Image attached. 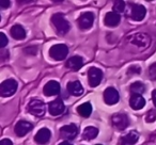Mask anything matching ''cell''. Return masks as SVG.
I'll return each instance as SVG.
<instances>
[{
    "label": "cell",
    "mask_w": 156,
    "mask_h": 145,
    "mask_svg": "<svg viewBox=\"0 0 156 145\" xmlns=\"http://www.w3.org/2000/svg\"><path fill=\"white\" fill-rule=\"evenodd\" d=\"M51 22L54 27L56 28L57 32L61 35H65L67 32L69 31V22L65 19V17L62 15L61 13H56L52 15L51 17Z\"/></svg>",
    "instance_id": "cell-1"
},
{
    "label": "cell",
    "mask_w": 156,
    "mask_h": 145,
    "mask_svg": "<svg viewBox=\"0 0 156 145\" xmlns=\"http://www.w3.org/2000/svg\"><path fill=\"white\" fill-rule=\"evenodd\" d=\"M17 82L14 79H7L0 85V94L2 97H10L17 91Z\"/></svg>",
    "instance_id": "cell-2"
},
{
    "label": "cell",
    "mask_w": 156,
    "mask_h": 145,
    "mask_svg": "<svg viewBox=\"0 0 156 145\" xmlns=\"http://www.w3.org/2000/svg\"><path fill=\"white\" fill-rule=\"evenodd\" d=\"M67 54H69V48L64 44H57L51 46L49 49V56L56 61L64 60L67 57Z\"/></svg>",
    "instance_id": "cell-3"
},
{
    "label": "cell",
    "mask_w": 156,
    "mask_h": 145,
    "mask_svg": "<svg viewBox=\"0 0 156 145\" xmlns=\"http://www.w3.org/2000/svg\"><path fill=\"white\" fill-rule=\"evenodd\" d=\"M27 109H28V111L31 113V114L34 115V116H37V117L43 116V115L45 114V110H46L45 104L40 99L30 100Z\"/></svg>",
    "instance_id": "cell-4"
},
{
    "label": "cell",
    "mask_w": 156,
    "mask_h": 145,
    "mask_svg": "<svg viewBox=\"0 0 156 145\" xmlns=\"http://www.w3.org/2000/svg\"><path fill=\"white\" fill-rule=\"evenodd\" d=\"M128 41L138 47H147L151 43V39L147 33H135L128 37Z\"/></svg>",
    "instance_id": "cell-5"
},
{
    "label": "cell",
    "mask_w": 156,
    "mask_h": 145,
    "mask_svg": "<svg viewBox=\"0 0 156 145\" xmlns=\"http://www.w3.org/2000/svg\"><path fill=\"white\" fill-rule=\"evenodd\" d=\"M111 122H112L113 126L119 130H124L127 128L129 125V119H128L127 115L124 113H117L113 114L111 117Z\"/></svg>",
    "instance_id": "cell-6"
},
{
    "label": "cell",
    "mask_w": 156,
    "mask_h": 145,
    "mask_svg": "<svg viewBox=\"0 0 156 145\" xmlns=\"http://www.w3.org/2000/svg\"><path fill=\"white\" fill-rule=\"evenodd\" d=\"M60 136L65 140H73L78 134V127L75 124H69L61 127L60 129Z\"/></svg>",
    "instance_id": "cell-7"
},
{
    "label": "cell",
    "mask_w": 156,
    "mask_h": 145,
    "mask_svg": "<svg viewBox=\"0 0 156 145\" xmlns=\"http://www.w3.org/2000/svg\"><path fill=\"white\" fill-rule=\"evenodd\" d=\"M88 78H89V85L92 88L98 87L101 83L103 78V71L100 68L96 67H91L88 71Z\"/></svg>",
    "instance_id": "cell-8"
},
{
    "label": "cell",
    "mask_w": 156,
    "mask_h": 145,
    "mask_svg": "<svg viewBox=\"0 0 156 145\" xmlns=\"http://www.w3.org/2000/svg\"><path fill=\"white\" fill-rule=\"evenodd\" d=\"M94 22V15L91 12H85L78 18V25L83 30H88L92 27Z\"/></svg>",
    "instance_id": "cell-9"
},
{
    "label": "cell",
    "mask_w": 156,
    "mask_h": 145,
    "mask_svg": "<svg viewBox=\"0 0 156 145\" xmlns=\"http://www.w3.org/2000/svg\"><path fill=\"white\" fill-rule=\"evenodd\" d=\"M48 110H49L50 114L54 115V116L62 114L65 110V106H64V104H63L62 99L57 98V99L52 100L51 102H49V105H48Z\"/></svg>",
    "instance_id": "cell-10"
},
{
    "label": "cell",
    "mask_w": 156,
    "mask_h": 145,
    "mask_svg": "<svg viewBox=\"0 0 156 145\" xmlns=\"http://www.w3.org/2000/svg\"><path fill=\"white\" fill-rule=\"evenodd\" d=\"M145 14H147V10H145V8L143 7V5H132L129 16L134 20L141 22V20L145 17Z\"/></svg>",
    "instance_id": "cell-11"
},
{
    "label": "cell",
    "mask_w": 156,
    "mask_h": 145,
    "mask_svg": "<svg viewBox=\"0 0 156 145\" xmlns=\"http://www.w3.org/2000/svg\"><path fill=\"white\" fill-rule=\"evenodd\" d=\"M104 100L107 105H115L119 102V93L115 88H107L104 92Z\"/></svg>",
    "instance_id": "cell-12"
},
{
    "label": "cell",
    "mask_w": 156,
    "mask_h": 145,
    "mask_svg": "<svg viewBox=\"0 0 156 145\" xmlns=\"http://www.w3.org/2000/svg\"><path fill=\"white\" fill-rule=\"evenodd\" d=\"M60 91H61L60 85H59V82H57V81H55V80L48 81L43 89V92L46 96L58 95V94L60 93Z\"/></svg>",
    "instance_id": "cell-13"
},
{
    "label": "cell",
    "mask_w": 156,
    "mask_h": 145,
    "mask_svg": "<svg viewBox=\"0 0 156 145\" xmlns=\"http://www.w3.org/2000/svg\"><path fill=\"white\" fill-rule=\"evenodd\" d=\"M32 129V124L29 123L27 121H20L17 124L15 125L14 128V131L17 134L18 136H24L28 133L29 131H31Z\"/></svg>",
    "instance_id": "cell-14"
},
{
    "label": "cell",
    "mask_w": 156,
    "mask_h": 145,
    "mask_svg": "<svg viewBox=\"0 0 156 145\" xmlns=\"http://www.w3.org/2000/svg\"><path fill=\"white\" fill-rule=\"evenodd\" d=\"M50 136H51V132L48 128H42L37 132L34 136V140L37 144H46L49 142Z\"/></svg>",
    "instance_id": "cell-15"
},
{
    "label": "cell",
    "mask_w": 156,
    "mask_h": 145,
    "mask_svg": "<svg viewBox=\"0 0 156 145\" xmlns=\"http://www.w3.org/2000/svg\"><path fill=\"white\" fill-rule=\"evenodd\" d=\"M121 22V16L119 13L112 11V12H108V13L105 15L104 18V22L106 26L108 27H115L120 24Z\"/></svg>",
    "instance_id": "cell-16"
},
{
    "label": "cell",
    "mask_w": 156,
    "mask_h": 145,
    "mask_svg": "<svg viewBox=\"0 0 156 145\" xmlns=\"http://www.w3.org/2000/svg\"><path fill=\"white\" fill-rule=\"evenodd\" d=\"M129 105L134 110H140L145 106V99L140 94H132L129 99Z\"/></svg>",
    "instance_id": "cell-17"
},
{
    "label": "cell",
    "mask_w": 156,
    "mask_h": 145,
    "mask_svg": "<svg viewBox=\"0 0 156 145\" xmlns=\"http://www.w3.org/2000/svg\"><path fill=\"white\" fill-rule=\"evenodd\" d=\"M67 91L71 95L73 96H80L83 93V88L79 81H72V82L67 83L66 87Z\"/></svg>",
    "instance_id": "cell-18"
},
{
    "label": "cell",
    "mask_w": 156,
    "mask_h": 145,
    "mask_svg": "<svg viewBox=\"0 0 156 145\" xmlns=\"http://www.w3.org/2000/svg\"><path fill=\"white\" fill-rule=\"evenodd\" d=\"M139 139V134L136 131L128 132L126 136H122L120 140V145H135Z\"/></svg>",
    "instance_id": "cell-19"
},
{
    "label": "cell",
    "mask_w": 156,
    "mask_h": 145,
    "mask_svg": "<svg viewBox=\"0 0 156 145\" xmlns=\"http://www.w3.org/2000/svg\"><path fill=\"white\" fill-rule=\"evenodd\" d=\"M83 64V60L81 57L79 56H74L72 58H69L66 62V67L73 69V71H77L79 69Z\"/></svg>",
    "instance_id": "cell-20"
},
{
    "label": "cell",
    "mask_w": 156,
    "mask_h": 145,
    "mask_svg": "<svg viewBox=\"0 0 156 145\" xmlns=\"http://www.w3.org/2000/svg\"><path fill=\"white\" fill-rule=\"evenodd\" d=\"M10 33H11L13 39L18 40V41L24 40L25 37H26V30H25L20 25H14V26L11 28Z\"/></svg>",
    "instance_id": "cell-21"
},
{
    "label": "cell",
    "mask_w": 156,
    "mask_h": 145,
    "mask_svg": "<svg viewBox=\"0 0 156 145\" xmlns=\"http://www.w3.org/2000/svg\"><path fill=\"white\" fill-rule=\"evenodd\" d=\"M98 129L96 127H93V126H89V127L85 128V130H83V138L85 139V140H93V139H95L96 136H98Z\"/></svg>",
    "instance_id": "cell-22"
},
{
    "label": "cell",
    "mask_w": 156,
    "mask_h": 145,
    "mask_svg": "<svg viewBox=\"0 0 156 145\" xmlns=\"http://www.w3.org/2000/svg\"><path fill=\"white\" fill-rule=\"evenodd\" d=\"M77 112L81 115L83 117H89L92 112V106L90 102H85L81 104L80 106L77 108Z\"/></svg>",
    "instance_id": "cell-23"
},
{
    "label": "cell",
    "mask_w": 156,
    "mask_h": 145,
    "mask_svg": "<svg viewBox=\"0 0 156 145\" xmlns=\"http://www.w3.org/2000/svg\"><path fill=\"white\" fill-rule=\"evenodd\" d=\"M130 92H132V94H140L141 95V94H143L145 92L144 85L142 82H139V81L134 82L130 85Z\"/></svg>",
    "instance_id": "cell-24"
},
{
    "label": "cell",
    "mask_w": 156,
    "mask_h": 145,
    "mask_svg": "<svg viewBox=\"0 0 156 145\" xmlns=\"http://www.w3.org/2000/svg\"><path fill=\"white\" fill-rule=\"evenodd\" d=\"M125 10V2L123 0H115V5H113V11L117 13H123Z\"/></svg>",
    "instance_id": "cell-25"
},
{
    "label": "cell",
    "mask_w": 156,
    "mask_h": 145,
    "mask_svg": "<svg viewBox=\"0 0 156 145\" xmlns=\"http://www.w3.org/2000/svg\"><path fill=\"white\" fill-rule=\"evenodd\" d=\"M155 119H156V111L150 110L149 112H147V116H145V121H147V123H153V122H155Z\"/></svg>",
    "instance_id": "cell-26"
},
{
    "label": "cell",
    "mask_w": 156,
    "mask_h": 145,
    "mask_svg": "<svg viewBox=\"0 0 156 145\" xmlns=\"http://www.w3.org/2000/svg\"><path fill=\"white\" fill-rule=\"evenodd\" d=\"M149 75L152 80H156V62L151 64V66L149 68Z\"/></svg>",
    "instance_id": "cell-27"
},
{
    "label": "cell",
    "mask_w": 156,
    "mask_h": 145,
    "mask_svg": "<svg viewBox=\"0 0 156 145\" xmlns=\"http://www.w3.org/2000/svg\"><path fill=\"white\" fill-rule=\"evenodd\" d=\"M8 44V39L3 32L0 33V48H5Z\"/></svg>",
    "instance_id": "cell-28"
},
{
    "label": "cell",
    "mask_w": 156,
    "mask_h": 145,
    "mask_svg": "<svg viewBox=\"0 0 156 145\" xmlns=\"http://www.w3.org/2000/svg\"><path fill=\"white\" fill-rule=\"evenodd\" d=\"M140 71H141L140 67L136 66V65H134V66H130L129 68H128L127 74H129V75H132V74H139Z\"/></svg>",
    "instance_id": "cell-29"
},
{
    "label": "cell",
    "mask_w": 156,
    "mask_h": 145,
    "mask_svg": "<svg viewBox=\"0 0 156 145\" xmlns=\"http://www.w3.org/2000/svg\"><path fill=\"white\" fill-rule=\"evenodd\" d=\"M26 54H37V47H34V46H32V47H28V48H25V50H24Z\"/></svg>",
    "instance_id": "cell-30"
},
{
    "label": "cell",
    "mask_w": 156,
    "mask_h": 145,
    "mask_svg": "<svg viewBox=\"0 0 156 145\" xmlns=\"http://www.w3.org/2000/svg\"><path fill=\"white\" fill-rule=\"evenodd\" d=\"M10 5H11L10 0H0V7L2 8V9H8Z\"/></svg>",
    "instance_id": "cell-31"
},
{
    "label": "cell",
    "mask_w": 156,
    "mask_h": 145,
    "mask_svg": "<svg viewBox=\"0 0 156 145\" xmlns=\"http://www.w3.org/2000/svg\"><path fill=\"white\" fill-rule=\"evenodd\" d=\"M0 145H13V143L9 139H2V140L0 141Z\"/></svg>",
    "instance_id": "cell-32"
},
{
    "label": "cell",
    "mask_w": 156,
    "mask_h": 145,
    "mask_svg": "<svg viewBox=\"0 0 156 145\" xmlns=\"http://www.w3.org/2000/svg\"><path fill=\"white\" fill-rule=\"evenodd\" d=\"M152 100H153L154 106L156 107V90H154V91L152 92Z\"/></svg>",
    "instance_id": "cell-33"
},
{
    "label": "cell",
    "mask_w": 156,
    "mask_h": 145,
    "mask_svg": "<svg viewBox=\"0 0 156 145\" xmlns=\"http://www.w3.org/2000/svg\"><path fill=\"white\" fill-rule=\"evenodd\" d=\"M17 1L20 3H29V2H31L32 0H17Z\"/></svg>",
    "instance_id": "cell-34"
},
{
    "label": "cell",
    "mask_w": 156,
    "mask_h": 145,
    "mask_svg": "<svg viewBox=\"0 0 156 145\" xmlns=\"http://www.w3.org/2000/svg\"><path fill=\"white\" fill-rule=\"evenodd\" d=\"M59 145H72L71 143H69V142H66V141H65V142H62V143H60V144Z\"/></svg>",
    "instance_id": "cell-35"
},
{
    "label": "cell",
    "mask_w": 156,
    "mask_h": 145,
    "mask_svg": "<svg viewBox=\"0 0 156 145\" xmlns=\"http://www.w3.org/2000/svg\"><path fill=\"white\" fill-rule=\"evenodd\" d=\"M51 1H54V2H62L63 0H51Z\"/></svg>",
    "instance_id": "cell-36"
},
{
    "label": "cell",
    "mask_w": 156,
    "mask_h": 145,
    "mask_svg": "<svg viewBox=\"0 0 156 145\" xmlns=\"http://www.w3.org/2000/svg\"><path fill=\"white\" fill-rule=\"evenodd\" d=\"M149 1H152V0H149Z\"/></svg>",
    "instance_id": "cell-37"
},
{
    "label": "cell",
    "mask_w": 156,
    "mask_h": 145,
    "mask_svg": "<svg viewBox=\"0 0 156 145\" xmlns=\"http://www.w3.org/2000/svg\"><path fill=\"white\" fill-rule=\"evenodd\" d=\"M98 145H101V144H98Z\"/></svg>",
    "instance_id": "cell-38"
}]
</instances>
